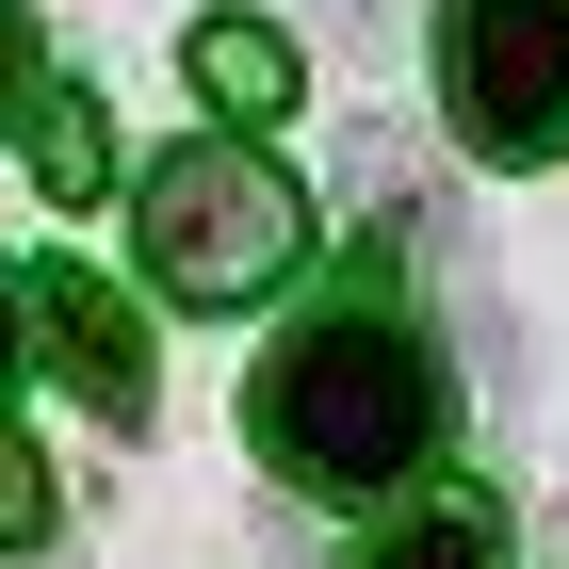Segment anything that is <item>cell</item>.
Segmentation results:
<instances>
[{
  "mask_svg": "<svg viewBox=\"0 0 569 569\" xmlns=\"http://www.w3.org/2000/svg\"><path fill=\"white\" fill-rule=\"evenodd\" d=\"M439 114L488 163L569 147V0H439Z\"/></svg>",
  "mask_w": 569,
  "mask_h": 569,
  "instance_id": "cell-3",
  "label": "cell"
},
{
  "mask_svg": "<svg viewBox=\"0 0 569 569\" xmlns=\"http://www.w3.org/2000/svg\"><path fill=\"white\" fill-rule=\"evenodd\" d=\"M33 342H49V375L98 407V423H147V391H163V358H147V309L114 293V277H82V261H49L33 277Z\"/></svg>",
  "mask_w": 569,
  "mask_h": 569,
  "instance_id": "cell-4",
  "label": "cell"
},
{
  "mask_svg": "<svg viewBox=\"0 0 569 569\" xmlns=\"http://www.w3.org/2000/svg\"><path fill=\"white\" fill-rule=\"evenodd\" d=\"M33 179L66 196V212H82V196H114V114H98L82 82H49V98H33Z\"/></svg>",
  "mask_w": 569,
  "mask_h": 569,
  "instance_id": "cell-6",
  "label": "cell"
},
{
  "mask_svg": "<svg viewBox=\"0 0 569 569\" xmlns=\"http://www.w3.org/2000/svg\"><path fill=\"white\" fill-rule=\"evenodd\" d=\"M358 569H488V521L456 505V521H407V537H375Z\"/></svg>",
  "mask_w": 569,
  "mask_h": 569,
  "instance_id": "cell-7",
  "label": "cell"
},
{
  "mask_svg": "<svg viewBox=\"0 0 569 569\" xmlns=\"http://www.w3.org/2000/svg\"><path fill=\"white\" fill-rule=\"evenodd\" d=\"M49 537V472H33V439L0 423V553H33Z\"/></svg>",
  "mask_w": 569,
  "mask_h": 569,
  "instance_id": "cell-8",
  "label": "cell"
},
{
  "mask_svg": "<svg viewBox=\"0 0 569 569\" xmlns=\"http://www.w3.org/2000/svg\"><path fill=\"white\" fill-rule=\"evenodd\" d=\"M33 98V0H0V114Z\"/></svg>",
  "mask_w": 569,
  "mask_h": 569,
  "instance_id": "cell-9",
  "label": "cell"
},
{
  "mask_svg": "<svg viewBox=\"0 0 569 569\" xmlns=\"http://www.w3.org/2000/svg\"><path fill=\"white\" fill-rule=\"evenodd\" d=\"M196 98H212L228 131H277V114L309 98V66H293L277 17H196Z\"/></svg>",
  "mask_w": 569,
  "mask_h": 569,
  "instance_id": "cell-5",
  "label": "cell"
},
{
  "mask_svg": "<svg viewBox=\"0 0 569 569\" xmlns=\"http://www.w3.org/2000/svg\"><path fill=\"white\" fill-rule=\"evenodd\" d=\"M17 358H33V277L0 261V391H17Z\"/></svg>",
  "mask_w": 569,
  "mask_h": 569,
  "instance_id": "cell-10",
  "label": "cell"
},
{
  "mask_svg": "<svg viewBox=\"0 0 569 569\" xmlns=\"http://www.w3.org/2000/svg\"><path fill=\"white\" fill-rule=\"evenodd\" d=\"M439 423H456V391H439L423 326H391V309H326V326H293V342L261 358V391H244L261 472H277V488H326V505L407 488V472L439 456Z\"/></svg>",
  "mask_w": 569,
  "mask_h": 569,
  "instance_id": "cell-1",
  "label": "cell"
},
{
  "mask_svg": "<svg viewBox=\"0 0 569 569\" xmlns=\"http://www.w3.org/2000/svg\"><path fill=\"white\" fill-rule=\"evenodd\" d=\"M131 228H147V293H179V309H261L309 261V196L261 147H163Z\"/></svg>",
  "mask_w": 569,
  "mask_h": 569,
  "instance_id": "cell-2",
  "label": "cell"
}]
</instances>
